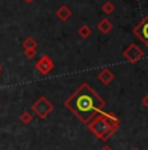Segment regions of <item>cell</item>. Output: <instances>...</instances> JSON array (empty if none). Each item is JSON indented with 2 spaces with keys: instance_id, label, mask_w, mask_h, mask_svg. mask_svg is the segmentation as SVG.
I'll return each instance as SVG.
<instances>
[{
  "instance_id": "obj_13",
  "label": "cell",
  "mask_w": 148,
  "mask_h": 150,
  "mask_svg": "<svg viewBox=\"0 0 148 150\" xmlns=\"http://www.w3.org/2000/svg\"><path fill=\"white\" fill-rule=\"evenodd\" d=\"M22 46H24L25 50H27V48H36L38 47V42H36L33 37H27V38L22 42Z\"/></svg>"
},
{
  "instance_id": "obj_19",
  "label": "cell",
  "mask_w": 148,
  "mask_h": 150,
  "mask_svg": "<svg viewBox=\"0 0 148 150\" xmlns=\"http://www.w3.org/2000/svg\"><path fill=\"white\" fill-rule=\"evenodd\" d=\"M134 150H140V149H134Z\"/></svg>"
},
{
  "instance_id": "obj_1",
  "label": "cell",
  "mask_w": 148,
  "mask_h": 150,
  "mask_svg": "<svg viewBox=\"0 0 148 150\" xmlns=\"http://www.w3.org/2000/svg\"><path fill=\"white\" fill-rule=\"evenodd\" d=\"M65 107L79 122L87 124L98 112L103 111L105 100L94 90L89 83H82L75 91L64 102Z\"/></svg>"
},
{
  "instance_id": "obj_2",
  "label": "cell",
  "mask_w": 148,
  "mask_h": 150,
  "mask_svg": "<svg viewBox=\"0 0 148 150\" xmlns=\"http://www.w3.org/2000/svg\"><path fill=\"white\" fill-rule=\"evenodd\" d=\"M89 129L101 141L109 140L119 127V119L112 112L100 111L87 123Z\"/></svg>"
},
{
  "instance_id": "obj_10",
  "label": "cell",
  "mask_w": 148,
  "mask_h": 150,
  "mask_svg": "<svg viewBox=\"0 0 148 150\" xmlns=\"http://www.w3.org/2000/svg\"><path fill=\"white\" fill-rule=\"evenodd\" d=\"M78 34H79V37H81L82 39H87L92 34V29H91L89 25H82L81 28L78 29Z\"/></svg>"
},
{
  "instance_id": "obj_5",
  "label": "cell",
  "mask_w": 148,
  "mask_h": 150,
  "mask_svg": "<svg viewBox=\"0 0 148 150\" xmlns=\"http://www.w3.org/2000/svg\"><path fill=\"white\" fill-rule=\"evenodd\" d=\"M124 56H125V59H126L127 62L135 64V63H138L139 60L144 56V52H143V50H142L138 45L131 43V45H129L124 50Z\"/></svg>"
},
{
  "instance_id": "obj_3",
  "label": "cell",
  "mask_w": 148,
  "mask_h": 150,
  "mask_svg": "<svg viewBox=\"0 0 148 150\" xmlns=\"http://www.w3.org/2000/svg\"><path fill=\"white\" fill-rule=\"evenodd\" d=\"M31 110H33V112L39 117V119H45V117L52 112L53 105L45 97H40L36 99V102L33 103Z\"/></svg>"
},
{
  "instance_id": "obj_6",
  "label": "cell",
  "mask_w": 148,
  "mask_h": 150,
  "mask_svg": "<svg viewBox=\"0 0 148 150\" xmlns=\"http://www.w3.org/2000/svg\"><path fill=\"white\" fill-rule=\"evenodd\" d=\"M53 67H55V63H53V60L51 59L48 55H42L35 64L36 71H38L40 74H43V76H47V74L53 69Z\"/></svg>"
},
{
  "instance_id": "obj_7",
  "label": "cell",
  "mask_w": 148,
  "mask_h": 150,
  "mask_svg": "<svg viewBox=\"0 0 148 150\" xmlns=\"http://www.w3.org/2000/svg\"><path fill=\"white\" fill-rule=\"evenodd\" d=\"M98 80L103 83V85H109V83L114 80V74H113V72L110 71V69L104 68V69H101V71L99 72Z\"/></svg>"
},
{
  "instance_id": "obj_8",
  "label": "cell",
  "mask_w": 148,
  "mask_h": 150,
  "mask_svg": "<svg viewBox=\"0 0 148 150\" xmlns=\"http://www.w3.org/2000/svg\"><path fill=\"white\" fill-rule=\"evenodd\" d=\"M72 9H70L68 5H61V7L59 8L57 11H56V16H57V18L59 20H61V21H68V20L72 17Z\"/></svg>"
},
{
  "instance_id": "obj_16",
  "label": "cell",
  "mask_w": 148,
  "mask_h": 150,
  "mask_svg": "<svg viewBox=\"0 0 148 150\" xmlns=\"http://www.w3.org/2000/svg\"><path fill=\"white\" fill-rule=\"evenodd\" d=\"M101 150H113V149H110V148H109V146H104V148H103V149H101Z\"/></svg>"
},
{
  "instance_id": "obj_11",
  "label": "cell",
  "mask_w": 148,
  "mask_h": 150,
  "mask_svg": "<svg viewBox=\"0 0 148 150\" xmlns=\"http://www.w3.org/2000/svg\"><path fill=\"white\" fill-rule=\"evenodd\" d=\"M101 11H103V13H105V14H112L116 11V7L112 1L108 0V1H105L104 4L101 5Z\"/></svg>"
},
{
  "instance_id": "obj_17",
  "label": "cell",
  "mask_w": 148,
  "mask_h": 150,
  "mask_svg": "<svg viewBox=\"0 0 148 150\" xmlns=\"http://www.w3.org/2000/svg\"><path fill=\"white\" fill-rule=\"evenodd\" d=\"M24 1H25V3H27V4H31V3H33L34 0H24Z\"/></svg>"
},
{
  "instance_id": "obj_12",
  "label": "cell",
  "mask_w": 148,
  "mask_h": 150,
  "mask_svg": "<svg viewBox=\"0 0 148 150\" xmlns=\"http://www.w3.org/2000/svg\"><path fill=\"white\" fill-rule=\"evenodd\" d=\"M33 115L30 114L29 111H24L21 115H20V122H21L22 124H25V125H29V124L33 122Z\"/></svg>"
},
{
  "instance_id": "obj_9",
  "label": "cell",
  "mask_w": 148,
  "mask_h": 150,
  "mask_svg": "<svg viewBox=\"0 0 148 150\" xmlns=\"http://www.w3.org/2000/svg\"><path fill=\"white\" fill-rule=\"evenodd\" d=\"M112 29H113V24L108 18H103V20H100V21H99L98 30L100 31L101 34H108L110 30H112Z\"/></svg>"
},
{
  "instance_id": "obj_15",
  "label": "cell",
  "mask_w": 148,
  "mask_h": 150,
  "mask_svg": "<svg viewBox=\"0 0 148 150\" xmlns=\"http://www.w3.org/2000/svg\"><path fill=\"white\" fill-rule=\"evenodd\" d=\"M142 103H143V106H144V107H146V108L148 110V94H147V96L143 98V99H142Z\"/></svg>"
},
{
  "instance_id": "obj_14",
  "label": "cell",
  "mask_w": 148,
  "mask_h": 150,
  "mask_svg": "<svg viewBox=\"0 0 148 150\" xmlns=\"http://www.w3.org/2000/svg\"><path fill=\"white\" fill-rule=\"evenodd\" d=\"M24 54L27 59H34L36 56V48H27V50H25Z\"/></svg>"
},
{
  "instance_id": "obj_4",
  "label": "cell",
  "mask_w": 148,
  "mask_h": 150,
  "mask_svg": "<svg viewBox=\"0 0 148 150\" xmlns=\"http://www.w3.org/2000/svg\"><path fill=\"white\" fill-rule=\"evenodd\" d=\"M133 34L148 48V14L133 29Z\"/></svg>"
},
{
  "instance_id": "obj_18",
  "label": "cell",
  "mask_w": 148,
  "mask_h": 150,
  "mask_svg": "<svg viewBox=\"0 0 148 150\" xmlns=\"http://www.w3.org/2000/svg\"><path fill=\"white\" fill-rule=\"evenodd\" d=\"M1 71H3V68H1V65H0V74H1Z\"/></svg>"
}]
</instances>
